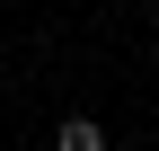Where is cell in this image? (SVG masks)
Returning <instances> with one entry per match:
<instances>
[{"mask_svg":"<svg viewBox=\"0 0 159 151\" xmlns=\"http://www.w3.org/2000/svg\"><path fill=\"white\" fill-rule=\"evenodd\" d=\"M150 36H159V27H150Z\"/></svg>","mask_w":159,"mask_h":151,"instance_id":"obj_2","label":"cell"},{"mask_svg":"<svg viewBox=\"0 0 159 151\" xmlns=\"http://www.w3.org/2000/svg\"><path fill=\"white\" fill-rule=\"evenodd\" d=\"M53 142H62V151H106V124H97V116H62Z\"/></svg>","mask_w":159,"mask_h":151,"instance_id":"obj_1","label":"cell"}]
</instances>
